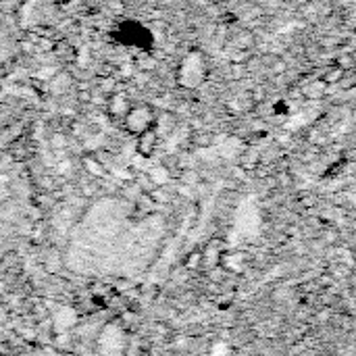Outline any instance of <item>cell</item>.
<instances>
[{"instance_id":"7a4b0ae2","label":"cell","mask_w":356,"mask_h":356,"mask_svg":"<svg viewBox=\"0 0 356 356\" xmlns=\"http://www.w3.org/2000/svg\"><path fill=\"white\" fill-rule=\"evenodd\" d=\"M156 142H159L156 129H150V131L142 134V136L138 138V152H140L142 156H150L152 150H154V146H156Z\"/></svg>"},{"instance_id":"3957f363","label":"cell","mask_w":356,"mask_h":356,"mask_svg":"<svg viewBox=\"0 0 356 356\" xmlns=\"http://www.w3.org/2000/svg\"><path fill=\"white\" fill-rule=\"evenodd\" d=\"M129 111H131V106L127 104V98L123 96V94H115L113 98H111V102H108V113L113 115V117H127L129 115Z\"/></svg>"},{"instance_id":"6da1fadb","label":"cell","mask_w":356,"mask_h":356,"mask_svg":"<svg viewBox=\"0 0 356 356\" xmlns=\"http://www.w3.org/2000/svg\"><path fill=\"white\" fill-rule=\"evenodd\" d=\"M125 127L129 134H136L138 138L150 129H154V115L148 106H136L129 111V115L125 117Z\"/></svg>"}]
</instances>
